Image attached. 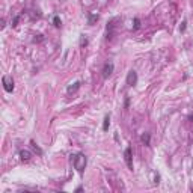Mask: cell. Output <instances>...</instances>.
<instances>
[{"label": "cell", "instance_id": "cell-14", "mask_svg": "<svg viewBox=\"0 0 193 193\" xmlns=\"http://www.w3.org/2000/svg\"><path fill=\"white\" fill-rule=\"evenodd\" d=\"M140 27V21H139V18H134V30H138V29Z\"/></svg>", "mask_w": 193, "mask_h": 193}, {"label": "cell", "instance_id": "cell-8", "mask_svg": "<svg viewBox=\"0 0 193 193\" xmlns=\"http://www.w3.org/2000/svg\"><path fill=\"white\" fill-rule=\"evenodd\" d=\"M79 88H80V82H74L72 84H71V86H68L67 92H68V94H74V92H76Z\"/></svg>", "mask_w": 193, "mask_h": 193}, {"label": "cell", "instance_id": "cell-18", "mask_svg": "<svg viewBox=\"0 0 193 193\" xmlns=\"http://www.w3.org/2000/svg\"><path fill=\"white\" fill-rule=\"evenodd\" d=\"M189 119H190V121H192V122H193V113H192V115H190V116H189Z\"/></svg>", "mask_w": 193, "mask_h": 193}, {"label": "cell", "instance_id": "cell-12", "mask_svg": "<svg viewBox=\"0 0 193 193\" xmlns=\"http://www.w3.org/2000/svg\"><path fill=\"white\" fill-rule=\"evenodd\" d=\"M30 145H32V148H33L35 151L38 152L39 155H41V154H42V150H41V148H39V146H38V145H36V143H35V142H33V140H30Z\"/></svg>", "mask_w": 193, "mask_h": 193}, {"label": "cell", "instance_id": "cell-7", "mask_svg": "<svg viewBox=\"0 0 193 193\" xmlns=\"http://www.w3.org/2000/svg\"><path fill=\"white\" fill-rule=\"evenodd\" d=\"M20 157H21L23 162H29L30 157H32V154H30V151H27V150H21V151H20Z\"/></svg>", "mask_w": 193, "mask_h": 193}, {"label": "cell", "instance_id": "cell-15", "mask_svg": "<svg viewBox=\"0 0 193 193\" xmlns=\"http://www.w3.org/2000/svg\"><path fill=\"white\" fill-rule=\"evenodd\" d=\"M80 45H82V47H84V45H88V39H86V38H84L83 35H82V39H80Z\"/></svg>", "mask_w": 193, "mask_h": 193}, {"label": "cell", "instance_id": "cell-6", "mask_svg": "<svg viewBox=\"0 0 193 193\" xmlns=\"http://www.w3.org/2000/svg\"><path fill=\"white\" fill-rule=\"evenodd\" d=\"M113 64L112 62H107L106 65H104V68H103V79H109L112 76V72H113Z\"/></svg>", "mask_w": 193, "mask_h": 193}, {"label": "cell", "instance_id": "cell-10", "mask_svg": "<svg viewBox=\"0 0 193 193\" xmlns=\"http://www.w3.org/2000/svg\"><path fill=\"white\" fill-rule=\"evenodd\" d=\"M142 142L145 143V145H150V139H151V134L150 133H145V134H142Z\"/></svg>", "mask_w": 193, "mask_h": 193}, {"label": "cell", "instance_id": "cell-3", "mask_svg": "<svg viewBox=\"0 0 193 193\" xmlns=\"http://www.w3.org/2000/svg\"><path fill=\"white\" fill-rule=\"evenodd\" d=\"M124 160L127 166H128V169L130 170H133V154H131V146H127L124 151Z\"/></svg>", "mask_w": 193, "mask_h": 193}, {"label": "cell", "instance_id": "cell-13", "mask_svg": "<svg viewBox=\"0 0 193 193\" xmlns=\"http://www.w3.org/2000/svg\"><path fill=\"white\" fill-rule=\"evenodd\" d=\"M53 24H55L56 27H60V26H62V21H60L59 17H55V18H53Z\"/></svg>", "mask_w": 193, "mask_h": 193}, {"label": "cell", "instance_id": "cell-9", "mask_svg": "<svg viewBox=\"0 0 193 193\" xmlns=\"http://www.w3.org/2000/svg\"><path fill=\"white\" fill-rule=\"evenodd\" d=\"M109 125H110V118H109V115L104 118V122H103V130L104 131H107L109 130Z\"/></svg>", "mask_w": 193, "mask_h": 193}, {"label": "cell", "instance_id": "cell-1", "mask_svg": "<svg viewBox=\"0 0 193 193\" xmlns=\"http://www.w3.org/2000/svg\"><path fill=\"white\" fill-rule=\"evenodd\" d=\"M71 162H72V166H74V169H76L77 172H80V174H82L83 170L86 169V165H88L86 155H84V154H82V152L71 155Z\"/></svg>", "mask_w": 193, "mask_h": 193}, {"label": "cell", "instance_id": "cell-16", "mask_svg": "<svg viewBox=\"0 0 193 193\" xmlns=\"http://www.w3.org/2000/svg\"><path fill=\"white\" fill-rule=\"evenodd\" d=\"M18 20H20V17L17 15V17H15V18H14V20H12V27H15V26H17V23H18Z\"/></svg>", "mask_w": 193, "mask_h": 193}, {"label": "cell", "instance_id": "cell-17", "mask_svg": "<svg viewBox=\"0 0 193 193\" xmlns=\"http://www.w3.org/2000/svg\"><path fill=\"white\" fill-rule=\"evenodd\" d=\"M186 24H187V21H183V24H181V27H179L181 32H184V30H186Z\"/></svg>", "mask_w": 193, "mask_h": 193}, {"label": "cell", "instance_id": "cell-2", "mask_svg": "<svg viewBox=\"0 0 193 193\" xmlns=\"http://www.w3.org/2000/svg\"><path fill=\"white\" fill-rule=\"evenodd\" d=\"M2 82H3V88H5L6 92H12L14 91V79L11 76H3Z\"/></svg>", "mask_w": 193, "mask_h": 193}, {"label": "cell", "instance_id": "cell-4", "mask_svg": "<svg viewBox=\"0 0 193 193\" xmlns=\"http://www.w3.org/2000/svg\"><path fill=\"white\" fill-rule=\"evenodd\" d=\"M127 84L128 86H136L138 84V72L136 71H130L128 74H127Z\"/></svg>", "mask_w": 193, "mask_h": 193}, {"label": "cell", "instance_id": "cell-5", "mask_svg": "<svg viewBox=\"0 0 193 193\" xmlns=\"http://www.w3.org/2000/svg\"><path fill=\"white\" fill-rule=\"evenodd\" d=\"M118 20H119V18H118V17H115L113 20H110V21H109V24H107V39H112V38H113L115 27H116V24H115V23H116Z\"/></svg>", "mask_w": 193, "mask_h": 193}, {"label": "cell", "instance_id": "cell-11", "mask_svg": "<svg viewBox=\"0 0 193 193\" xmlns=\"http://www.w3.org/2000/svg\"><path fill=\"white\" fill-rule=\"evenodd\" d=\"M88 17H89V21H88V23H89L91 26H92V24L95 23L96 20H98V15H96V14H89Z\"/></svg>", "mask_w": 193, "mask_h": 193}]
</instances>
